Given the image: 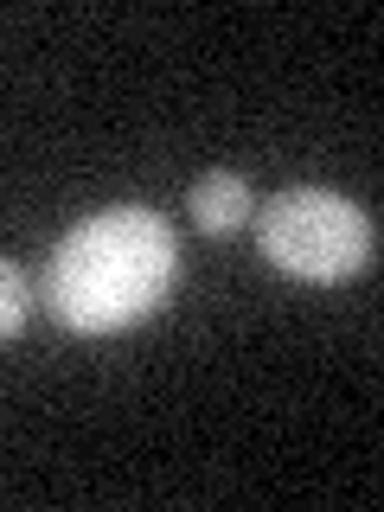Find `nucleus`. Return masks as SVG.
<instances>
[{
	"label": "nucleus",
	"instance_id": "f257e3e1",
	"mask_svg": "<svg viewBox=\"0 0 384 512\" xmlns=\"http://www.w3.org/2000/svg\"><path fill=\"white\" fill-rule=\"evenodd\" d=\"M173 269H180V244L167 218L141 205H109L58 237L45 263V301L71 333H122L167 301Z\"/></svg>",
	"mask_w": 384,
	"mask_h": 512
},
{
	"label": "nucleus",
	"instance_id": "f03ea898",
	"mask_svg": "<svg viewBox=\"0 0 384 512\" xmlns=\"http://www.w3.org/2000/svg\"><path fill=\"white\" fill-rule=\"evenodd\" d=\"M256 244H263L269 269L295 282H346L372 269V218L327 186H288L256 212Z\"/></svg>",
	"mask_w": 384,
	"mask_h": 512
},
{
	"label": "nucleus",
	"instance_id": "7ed1b4c3",
	"mask_svg": "<svg viewBox=\"0 0 384 512\" xmlns=\"http://www.w3.org/2000/svg\"><path fill=\"white\" fill-rule=\"evenodd\" d=\"M186 205H192V224H199L205 237H231L256 218V199H250L244 173H205V180H192Z\"/></svg>",
	"mask_w": 384,
	"mask_h": 512
},
{
	"label": "nucleus",
	"instance_id": "20e7f679",
	"mask_svg": "<svg viewBox=\"0 0 384 512\" xmlns=\"http://www.w3.org/2000/svg\"><path fill=\"white\" fill-rule=\"evenodd\" d=\"M26 308H32V295H26V276L0 256V340H13V333L26 327Z\"/></svg>",
	"mask_w": 384,
	"mask_h": 512
}]
</instances>
